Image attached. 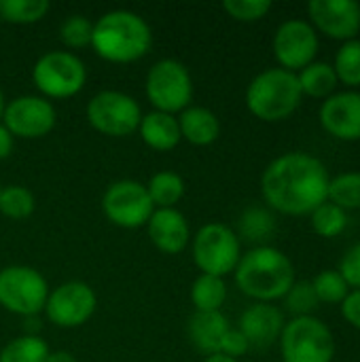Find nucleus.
Returning a JSON list of instances; mask_svg holds the SVG:
<instances>
[{"mask_svg": "<svg viewBox=\"0 0 360 362\" xmlns=\"http://www.w3.org/2000/svg\"><path fill=\"white\" fill-rule=\"evenodd\" d=\"M13 146H15V138H13V134L4 127V123L0 121V159H6V157L13 153Z\"/></svg>", "mask_w": 360, "mask_h": 362, "instance_id": "39", "label": "nucleus"}, {"mask_svg": "<svg viewBox=\"0 0 360 362\" xmlns=\"http://www.w3.org/2000/svg\"><path fill=\"white\" fill-rule=\"evenodd\" d=\"M4 106H6V102H4V93H2V89H0V121H2V112H4Z\"/></svg>", "mask_w": 360, "mask_h": 362, "instance_id": "42", "label": "nucleus"}, {"mask_svg": "<svg viewBox=\"0 0 360 362\" xmlns=\"http://www.w3.org/2000/svg\"><path fill=\"white\" fill-rule=\"evenodd\" d=\"M98 299L89 284L81 280H70L49 291L45 314L47 318L62 329L83 327L95 312Z\"/></svg>", "mask_w": 360, "mask_h": 362, "instance_id": "12", "label": "nucleus"}, {"mask_svg": "<svg viewBox=\"0 0 360 362\" xmlns=\"http://www.w3.org/2000/svg\"><path fill=\"white\" fill-rule=\"evenodd\" d=\"M248 350H250V344L246 341V337L238 329H229V333L225 335V341H223L221 352L238 361V356H244Z\"/></svg>", "mask_w": 360, "mask_h": 362, "instance_id": "37", "label": "nucleus"}, {"mask_svg": "<svg viewBox=\"0 0 360 362\" xmlns=\"http://www.w3.org/2000/svg\"><path fill=\"white\" fill-rule=\"evenodd\" d=\"M204 362H238L236 358H231V356H227V354H223V352H219V354H210V356H206Z\"/></svg>", "mask_w": 360, "mask_h": 362, "instance_id": "41", "label": "nucleus"}, {"mask_svg": "<svg viewBox=\"0 0 360 362\" xmlns=\"http://www.w3.org/2000/svg\"><path fill=\"white\" fill-rule=\"evenodd\" d=\"M342 316L348 325L360 331V288H354L346 295V299L342 301Z\"/></svg>", "mask_w": 360, "mask_h": 362, "instance_id": "38", "label": "nucleus"}, {"mask_svg": "<svg viewBox=\"0 0 360 362\" xmlns=\"http://www.w3.org/2000/svg\"><path fill=\"white\" fill-rule=\"evenodd\" d=\"M85 115L93 129L112 138H123L138 132L142 121L140 104L132 95L117 89H104L95 93L89 100Z\"/></svg>", "mask_w": 360, "mask_h": 362, "instance_id": "9", "label": "nucleus"}, {"mask_svg": "<svg viewBox=\"0 0 360 362\" xmlns=\"http://www.w3.org/2000/svg\"><path fill=\"white\" fill-rule=\"evenodd\" d=\"M329 202L344 210H360V172H344L329 180Z\"/></svg>", "mask_w": 360, "mask_h": 362, "instance_id": "27", "label": "nucleus"}, {"mask_svg": "<svg viewBox=\"0 0 360 362\" xmlns=\"http://www.w3.org/2000/svg\"><path fill=\"white\" fill-rule=\"evenodd\" d=\"M242 257L238 233L223 223H206L193 238V259L202 274L225 278Z\"/></svg>", "mask_w": 360, "mask_h": 362, "instance_id": "8", "label": "nucleus"}, {"mask_svg": "<svg viewBox=\"0 0 360 362\" xmlns=\"http://www.w3.org/2000/svg\"><path fill=\"white\" fill-rule=\"evenodd\" d=\"M149 191V197L155 208H174V204L180 202L185 195V180L180 174L172 170H163L151 176L149 185H144Z\"/></svg>", "mask_w": 360, "mask_h": 362, "instance_id": "23", "label": "nucleus"}, {"mask_svg": "<svg viewBox=\"0 0 360 362\" xmlns=\"http://www.w3.org/2000/svg\"><path fill=\"white\" fill-rule=\"evenodd\" d=\"M57 112L53 104L42 95H19L6 102L2 112L4 127L13 134V138H42L55 127Z\"/></svg>", "mask_w": 360, "mask_h": 362, "instance_id": "13", "label": "nucleus"}, {"mask_svg": "<svg viewBox=\"0 0 360 362\" xmlns=\"http://www.w3.org/2000/svg\"><path fill=\"white\" fill-rule=\"evenodd\" d=\"M284 325V316L276 305L257 301L242 312L238 331L246 337L250 348H269L280 339Z\"/></svg>", "mask_w": 360, "mask_h": 362, "instance_id": "17", "label": "nucleus"}, {"mask_svg": "<svg viewBox=\"0 0 360 362\" xmlns=\"http://www.w3.org/2000/svg\"><path fill=\"white\" fill-rule=\"evenodd\" d=\"M327 165L303 151H291L276 157L261 176V193L265 202L284 214H312L329 199Z\"/></svg>", "mask_w": 360, "mask_h": 362, "instance_id": "1", "label": "nucleus"}, {"mask_svg": "<svg viewBox=\"0 0 360 362\" xmlns=\"http://www.w3.org/2000/svg\"><path fill=\"white\" fill-rule=\"evenodd\" d=\"M146 229L155 248H159L166 255L182 252L191 238L189 223L185 214L178 212L176 208H155V212L146 223Z\"/></svg>", "mask_w": 360, "mask_h": 362, "instance_id": "18", "label": "nucleus"}, {"mask_svg": "<svg viewBox=\"0 0 360 362\" xmlns=\"http://www.w3.org/2000/svg\"><path fill=\"white\" fill-rule=\"evenodd\" d=\"M312 286H314L318 301H323V303H342L346 299V295L350 293L348 282L344 280V276L337 269H323L312 280Z\"/></svg>", "mask_w": 360, "mask_h": 362, "instance_id": "31", "label": "nucleus"}, {"mask_svg": "<svg viewBox=\"0 0 360 362\" xmlns=\"http://www.w3.org/2000/svg\"><path fill=\"white\" fill-rule=\"evenodd\" d=\"M32 81L47 98H72L85 87L87 68L83 59L70 51H49L36 59Z\"/></svg>", "mask_w": 360, "mask_h": 362, "instance_id": "6", "label": "nucleus"}, {"mask_svg": "<svg viewBox=\"0 0 360 362\" xmlns=\"http://www.w3.org/2000/svg\"><path fill=\"white\" fill-rule=\"evenodd\" d=\"M284 362H333L335 337L327 322L316 316H297L280 335Z\"/></svg>", "mask_w": 360, "mask_h": 362, "instance_id": "5", "label": "nucleus"}, {"mask_svg": "<svg viewBox=\"0 0 360 362\" xmlns=\"http://www.w3.org/2000/svg\"><path fill=\"white\" fill-rule=\"evenodd\" d=\"M102 210L112 225L123 229H138L149 223L155 206L142 182L117 180L106 189L102 197Z\"/></svg>", "mask_w": 360, "mask_h": 362, "instance_id": "11", "label": "nucleus"}, {"mask_svg": "<svg viewBox=\"0 0 360 362\" xmlns=\"http://www.w3.org/2000/svg\"><path fill=\"white\" fill-rule=\"evenodd\" d=\"M231 325L223 312H195L187 325L191 344L204 354H219Z\"/></svg>", "mask_w": 360, "mask_h": 362, "instance_id": "19", "label": "nucleus"}, {"mask_svg": "<svg viewBox=\"0 0 360 362\" xmlns=\"http://www.w3.org/2000/svg\"><path fill=\"white\" fill-rule=\"evenodd\" d=\"M297 72L284 68H265L246 89V106L261 121H282L301 104Z\"/></svg>", "mask_w": 360, "mask_h": 362, "instance_id": "4", "label": "nucleus"}, {"mask_svg": "<svg viewBox=\"0 0 360 362\" xmlns=\"http://www.w3.org/2000/svg\"><path fill=\"white\" fill-rule=\"evenodd\" d=\"M323 127L339 140H360V91H335L320 106Z\"/></svg>", "mask_w": 360, "mask_h": 362, "instance_id": "16", "label": "nucleus"}, {"mask_svg": "<svg viewBox=\"0 0 360 362\" xmlns=\"http://www.w3.org/2000/svg\"><path fill=\"white\" fill-rule=\"evenodd\" d=\"M272 45L280 68L295 72L314 62L318 53V34L306 19H286L278 25Z\"/></svg>", "mask_w": 360, "mask_h": 362, "instance_id": "14", "label": "nucleus"}, {"mask_svg": "<svg viewBox=\"0 0 360 362\" xmlns=\"http://www.w3.org/2000/svg\"><path fill=\"white\" fill-rule=\"evenodd\" d=\"M284 301H286V310L297 316H312V312L318 308V297L314 293V286L312 282L308 280H301V282H295L289 293L284 295Z\"/></svg>", "mask_w": 360, "mask_h": 362, "instance_id": "34", "label": "nucleus"}, {"mask_svg": "<svg viewBox=\"0 0 360 362\" xmlns=\"http://www.w3.org/2000/svg\"><path fill=\"white\" fill-rule=\"evenodd\" d=\"M49 0H0V19L8 23H34L49 11Z\"/></svg>", "mask_w": 360, "mask_h": 362, "instance_id": "28", "label": "nucleus"}, {"mask_svg": "<svg viewBox=\"0 0 360 362\" xmlns=\"http://www.w3.org/2000/svg\"><path fill=\"white\" fill-rule=\"evenodd\" d=\"M0 191H2V187H0Z\"/></svg>", "mask_w": 360, "mask_h": 362, "instance_id": "43", "label": "nucleus"}, {"mask_svg": "<svg viewBox=\"0 0 360 362\" xmlns=\"http://www.w3.org/2000/svg\"><path fill=\"white\" fill-rule=\"evenodd\" d=\"M180 136L195 146H208L221 136L219 117L206 106H189L178 117Z\"/></svg>", "mask_w": 360, "mask_h": 362, "instance_id": "20", "label": "nucleus"}, {"mask_svg": "<svg viewBox=\"0 0 360 362\" xmlns=\"http://www.w3.org/2000/svg\"><path fill=\"white\" fill-rule=\"evenodd\" d=\"M59 36L68 49H83V47L91 45L93 23L85 15H70L62 21Z\"/></svg>", "mask_w": 360, "mask_h": 362, "instance_id": "33", "label": "nucleus"}, {"mask_svg": "<svg viewBox=\"0 0 360 362\" xmlns=\"http://www.w3.org/2000/svg\"><path fill=\"white\" fill-rule=\"evenodd\" d=\"M227 299V284L219 276L202 274L191 286V301L195 312H221Z\"/></svg>", "mask_w": 360, "mask_h": 362, "instance_id": "24", "label": "nucleus"}, {"mask_svg": "<svg viewBox=\"0 0 360 362\" xmlns=\"http://www.w3.org/2000/svg\"><path fill=\"white\" fill-rule=\"evenodd\" d=\"M49 286L42 274L28 265H8L0 272V305L19 316H36L45 310Z\"/></svg>", "mask_w": 360, "mask_h": 362, "instance_id": "10", "label": "nucleus"}, {"mask_svg": "<svg viewBox=\"0 0 360 362\" xmlns=\"http://www.w3.org/2000/svg\"><path fill=\"white\" fill-rule=\"evenodd\" d=\"M297 78H299L301 93H308L312 98H329L331 93H335V87L339 83L333 66L329 62H316V59L306 68H301L297 72Z\"/></svg>", "mask_w": 360, "mask_h": 362, "instance_id": "22", "label": "nucleus"}, {"mask_svg": "<svg viewBox=\"0 0 360 362\" xmlns=\"http://www.w3.org/2000/svg\"><path fill=\"white\" fill-rule=\"evenodd\" d=\"M310 23L331 38L352 40L360 30L359 0H310Z\"/></svg>", "mask_w": 360, "mask_h": 362, "instance_id": "15", "label": "nucleus"}, {"mask_svg": "<svg viewBox=\"0 0 360 362\" xmlns=\"http://www.w3.org/2000/svg\"><path fill=\"white\" fill-rule=\"evenodd\" d=\"M337 272L344 276V280L348 282V286L360 288V242L352 244V246L344 252Z\"/></svg>", "mask_w": 360, "mask_h": 362, "instance_id": "36", "label": "nucleus"}, {"mask_svg": "<svg viewBox=\"0 0 360 362\" xmlns=\"http://www.w3.org/2000/svg\"><path fill=\"white\" fill-rule=\"evenodd\" d=\"M223 8L238 21H257L272 8L269 0H225Z\"/></svg>", "mask_w": 360, "mask_h": 362, "instance_id": "35", "label": "nucleus"}, {"mask_svg": "<svg viewBox=\"0 0 360 362\" xmlns=\"http://www.w3.org/2000/svg\"><path fill=\"white\" fill-rule=\"evenodd\" d=\"M153 32L144 17L127 8H115L104 13L93 23L91 47L93 51L112 64H129L144 57L151 51Z\"/></svg>", "mask_w": 360, "mask_h": 362, "instance_id": "2", "label": "nucleus"}, {"mask_svg": "<svg viewBox=\"0 0 360 362\" xmlns=\"http://www.w3.org/2000/svg\"><path fill=\"white\" fill-rule=\"evenodd\" d=\"M47 362H76V358L66 350H55V352H49Z\"/></svg>", "mask_w": 360, "mask_h": 362, "instance_id": "40", "label": "nucleus"}, {"mask_svg": "<svg viewBox=\"0 0 360 362\" xmlns=\"http://www.w3.org/2000/svg\"><path fill=\"white\" fill-rule=\"evenodd\" d=\"M49 346L38 335H21L0 350V362H47Z\"/></svg>", "mask_w": 360, "mask_h": 362, "instance_id": "25", "label": "nucleus"}, {"mask_svg": "<svg viewBox=\"0 0 360 362\" xmlns=\"http://www.w3.org/2000/svg\"><path fill=\"white\" fill-rule=\"evenodd\" d=\"M34 208H36V199H34V193L28 187H21V185L2 187V191H0V212L6 218H13V221L28 218L34 212Z\"/></svg>", "mask_w": 360, "mask_h": 362, "instance_id": "26", "label": "nucleus"}, {"mask_svg": "<svg viewBox=\"0 0 360 362\" xmlns=\"http://www.w3.org/2000/svg\"><path fill=\"white\" fill-rule=\"evenodd\" d=\"M138 132L146 146H151L153 151H161V153L172 151L182 140L180 127H178V117L159 112V110L142 115Z\"/></svg>", "mask_w": 360, "mask_h": 362, "instance_id": "21", "label": "nucleus"}, {"mask_svg": "<svg viewBox=\"0 0 360 362\" xmlns=\"http://www.w3.org/2000/svg\"><path fill=\"white\" fill-rule=\"evenodd\" d=\"M337 81L346 85H360V40H344V45L335 53V62L331 64Z\"/></svg>", "mask_w": 360, "mask_h": 362, "instance_id": "30", "label": "nucleus"}, {"mask_svg": "<svg viewBox=\"0 0 360 362\" xmlns=\"http://www.w3.org/2000/svg\"><path fill=\"white\" fill-rule=\"evenodd\" d=\"M146 98L159 112H182L193 98V78L189 68L172 57L159 59L146 74Z\"/></svg>", "mask_w": 360, "mask_h": 362, "instance_id": "7", "label": "nucleus"}, {"mask_svg": "<svg viewBox=\"0 0 360 362\" xmlns=\"http://www.w3.org/2000/svg\"><path fill=\"white\" fill-rule=\"evenodd\" d=\"M276 229V218L263 208H248L240 218V233L250 242L267 240Z\"/></svg>", "mask_w": 360, "mask_h": 362, "instance_id": "32", "label": "nucleus"}, {"mask_svg": "<svg viewBox=\"0 0 360 362\" xmlns=\"http://www.w3.org/2000/svg\"><path fill=\"white\" fill-rule=\"evenodd\" d=\"M233 274L238 288L259 303L282 299L295 284L293 261L274 246H257L244 252Z\"/></svg>", "mask_w": 360, "mask_h": 362, "instance_id": "3", "label": "nucleus"}, {"mask_svg": "<svg viewBox=\"0 0 360 362\" xmlns=\"http://www.w3.org/2000/svg\"><path fill=\"white\" fill-rule=\"evenodd\" d=\"M346 227H348V212L329 199L312 212V229L320 238H335L344 233Z\"/></svg>", "mask_w": 360, "mask_h": 362, "instance_id": "29", "label": "nucleus"}]
</instances>
